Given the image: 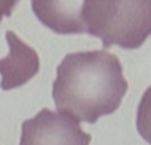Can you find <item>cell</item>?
Returning <instances> with one entry per match:
<instances>
[{
	"label": "cell",
	"instance_id": "cell-1",
	"mask_svg": "<svg viewBox=\"0 0 151 145\" xmlns=\"http://www.w3.org/2000/svg\"><path fill=\"white\" fill-rule=\"evenodd\" d=\"M127 88L119 59L98 49L68 53L57 67L52 95L58 112L94 124L119 108Z\"/></svg>",
	"mask_w": 151,
	"mask_h": 145
},
{
	"label": "cell",
	"instance_id": "cell-2",
	"mask_svg": "<svg viewBox=\"0 0 151 145\" xmlns=\"http://www.w3.org/2000/svg\"><path fill=\"white\" fill-rule=\"evenodd\" d=\"M83 20L105 48L137 49L151 35V0H85Z\"/></svg>",
	"mask_w": 151,
	"mask_h": 145
},
{
	"label": "cell",
	"instance_id": "cell-3",
	"mask_svg": "<svg viewBox=\"0 0 151 145\" xmlns=\"http://www.w3.org/2000/svg\"><path fill=\"white\" fill-rule=\"evenodd\" d=\"M91 136L80 121L63 112L42 108L21 125L20 145H89Z\"/></svg>",
	"mask_w": 151,
	"mask_h": 145
},
{
	"label": "cell",
	"instance_id": "cell-4",
	"mask_svg": "<svg viewBox=\"0 0 151 145\" xmlns=\"http://www.w3.org/2000/svg\"><path fill=\"white\" fill-rule=\"evenodd\" d=\"M8 55L0 59V87L4 91L15 89L27 84L40 71V59L37 52L19 39L13 31L5 32Z\"/></svg>",
	"mask_w": 151,
	"mask_h": 145
},
{
	"label": "cell",
	"instance_id": "cell-5",
	"mask_svg": "<svg viewBox=\"0 0 151 145\" xmlns=\"http://www.w3.org/2000/svg\"><path fill=\"white\" fill-rule=\"evenodd\" d=\"M36 17L58 35L86 33L85 0H31Z\"/></svg>",
	"mask_w": 151,
	"mask_h": 145
},
{
	"label": "cell",
	"instance_id": "cell-6",
	"mask_svg": "<svg viewBox=\"0 0 151 145\" xmlns=\"http://www.w3.org/2000/svg\"><path fill=\"white\" fill-rule=\"evenodd\" d=\"M137 129L139 135L151 145V87L142 96L137 112Z\"/></svg>",
	"mask_w": 151,
	"mask_h": 145
},
{
	"label": "cell",
	"instance_id": "cell-7",
	"mask_svg": "<svg viewBox=\"0 0 151 145\" xmlns=\"http://www.w3.org/2000/svg\"><path fill=\"white\" fill-rule=\"evenodd\" d=\"M20 0H0V21L5 16H11L13 8Z\"/></svg>",
	"mask_w": 151,
	"mask_h": 145
}]
</instances>
